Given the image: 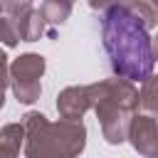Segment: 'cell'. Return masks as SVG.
Masks as SVG:
<instances>
[{"instance_id": "2", "label": "cell", "mask_w": 158, "mask_h": 158, "mask_svg": "<svg viewBox=\"0 0 158 158\" xmlns=\"http://www.w3.org/2000/svg\"><path fill=\"white\" fill-rule=\"evenodd\" d=\"M89 89L104 141L121 146L123 141H128V128L138 111V89L118 77L94 81L89 84Z\"/></svg>"}, {"instance_id": "14", "label": "cell", "mask_w": 158, "mask_h": 158, "mask_svg": "<svg viewBox=\"0 0 158 158\" xmlns=\"http://www.w3.org/2000/svg\"><path fill=\"white\" fill-rule=\"evenodd\" d=\"M7 86H10V62H7L5 49L0 47V91H5Z\"/></svg>"}, {"instance_id": "16", "label": "cell", "mask_w": 158, "mask_h": 158, "mask_svg": "<svg viewBox=\"0 0 158 158\" xmlns=\"http://www.w3.org/2000/svg\"><path fill=\"white\" fill-rule=\"evenodd\" d=\"M5 106V91H0V109Z\"/></svg>"}, {"instance_id": "7", "label": "cell", "mask_w": 158, "mask_h": 158, "mask_svg": "<svg viewBox=\"0 0 158 158\" xmlns=\"http://www.w3.org/2000/svg\"><path fill=\"white\" fill-rule=\"evenodd\" d=\"M89 109H94L89 84L67 86L57 96V111H59V118H64V121H81Z\"/></svg>"}, {"instance_id": "17", "label": "cell", "mask_w": 158, "mask_h": 158, "mask_svg": "<svg viewBox=\"0 0 158 158\" xmlns=\"http://www.w3.org/2000/svg\"><path fill=\"white\" fill-rule=\"evenodd\" d=\"M153 7H156V12H158V0H156V2H153Z\"/></svg>"}, {"instance_id": "13", "label": "cell", "mask_w": 158, "mask_h": 158, "mask_svg": "<svg viewBox=\"0 0 158 158\" xmlns=\"http://www.w3.org/2000/svg\"><path fill=\"white\" fill-rule=\"evenodd\" d=\"M22 40H20V32L15 27V22L10 17H0V44L5 47H17Z\"/></svg>"}, {"instance_id": "4", "label": "cell", "mask_w": 158, "mask_h": 158, "mask_svg": "<svg viewBox=\"0 0 158 158\" xmlns=\"http://www.w3.org/2000/svg\"><path fill=\"white\" fill-rule=\"evenodd\" d=\"M25 126V158H59L52 141V121L40 111H27L22 116Z\"/></svg>"}, {"instance_id": "15", "label": "cell", "mask_w": 158, "mask_h": 158, "mask_svg": "<svg viewBox=\"0 0 158 158\" xmlns=\"http://www.w3.org/2000/svg\"><path fill=\"white\" fill-rule=\"evenodd\" d=\"M151 52H153V62H158V32L151 37Z\"/></svg>"}, {"instance_id": "6", "label": "cell", "mask_w": 158, "mask_h": 158, "mask_svg": "<svg viewBox=\"0 0 158 158\" xmlns=\"http://www.w3.org/2000/svg\"><path fill=\"white\" fill-rule=\"evenodd\" d=\"M128 143L133 146L138 156L156 158L158 156V121L146 114H136L128 128Z\"/></svg>"}, {"instance_id": "11", "label": "cell", "mask_w": 158, "mask_h": 158, "mask_svg": "<svg viewBox=\"0 0 158 158\" xmlns=\"http://www.w3.org/2000/svg\"><path fill=\"white\" fill-rule=\"evenodd\" d=\"M22 146H25V126L22 123H7L0 128V148L20 153Z\"/></svg>"}, {"instance_id": "9", "label": "cell", "mask_w": 158, "mask_h": 158, "mask_svg": "<svg viewBox=\"0 0 158 158\" xmlns=\"http://www.w3.org/2000/svg\"><path fill=\"white\" fill-rule=\"evenodd\" d=\"M138 109H141V114H146L151 118H158V74H153L151 79H146L141 84Z\"/></svg>"}, {"instance_id": "12", "label": "cell", "mask_w": 158, "mask_h": 158, "mask_svg": "<svg viewBox=\"0 0 158 158\" xmlns=\"http://www.w3.org/2000/svg\"><path fill=\"white\" fill-rule=\"evenodd\" d=\"M128 7H131V12L136 15V20L151 32L156 25H158V12H156V7H153V2H143V0H128Z\"/></svg>"}, {"instance_id": "1", "label": "cell", "mask_w": 158, "mask_h": 158, "mask_svg": "<svg viewBox=\"0 0 158 158\" xmlns=\"http://www.w3.org/2000/svg\"><path fill=\"white\" fill-rule=\"evenodd\" d=\"M101 10V40L109 54L111 72L126 81H146L153 77L151 35L136 20L128 2H91Z\"/></svg>"}, {"instance_id": "19", "label": "cell", "mask_w": 158, "mask_h": 158, "mask_svg": "<svg viewBox=\"0 0 158 158\" xmlns=\"http://www.w3.org/2000/svg\"><path fill=\"white\" fill-rule=\"evenodd\" d=\"M156 158H158V156H156Z\"/></svg>"}, {"instance_id": "5", "label": "cell", "mask_w": 158, "mask_h": 158, "mask_svg": "<svg viewBox=\"0 0 158 158\" xmlns=\"http://www.w3.org/2000/svg\"><path fill=\"white\" fill-rule=\"evenodd\" d=\"M59 158H79L86 148V126L81 121H54L49 126Z\"/></svg>"}, {"instance_id": "3", "label": "cell", "mask_w": 158, "mask_h": 158, "mask_svg": "<svg viewBox=\"0 0 158 158\" xmlns=\"http://www.w3.org/2000/svg\"><path fill=\"white\" fill-rule=\"evenodd\" d=\"M47 62L37 52H25L10 62V89L20 104H35L42 94V74Z\"/></svg>"}, {"instance_id": "10", "label": "cell", "mask_w": 158, "mask_h": 158, "mask_svg": "<svg viewBox=\"0 0 158 158\" xmlns=\"http://www.w3.org/2000/svg\"><path fill=\"white\" fill-rule=\"evenodd\" d=\"M72 7L74 5L69 0H47L40 5V12H42L47 25H64L72 15Z\"/></svg>"}, {"instance_id": "8", "label": "cell", "mask_w": 158, "mask_h": 158, "mask_svg": "<svg viewBox=\"0 0 158 158\" xmlns=\"http://www.w3.org/2000/svg\"><path fill=\"white\" fill-rule=\"evenodd\" d=\"M12 22H15V27H17V32H20V40L22 42H37L42 35H44V17H42V12H40V7H30V10H25L22 15H17V17H10Z\"/></svg>"}, {"instance_id": "18", "label": "cell", "mask_w": 158, "mask_h": 158, "mask_svg": "<svg viewBox=\"0 0 158 158\" xmlns=\"http://www.w3.org/2000/svg\"><path fill=\"white\" fill-rule=\"evenodd\" d=\"M0 12H2V5H0Z\"/></svg>"}]
</instances>
